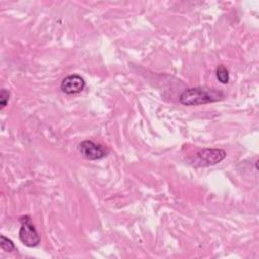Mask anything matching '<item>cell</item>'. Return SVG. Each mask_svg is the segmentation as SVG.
Returning <instances> with one entry per match:
<instances>
[{"label":"cell","instance_id":"1","mask_svg":"<svg viewBox=\"0 0 259 259\" xmlns=\"http://www.w3.org/2000/svg\"><path fill=\"white\" fill-rule=\"evenodd\" d=\"M224 98L225 93L221 90L207 86H197L183 90L179 95V102L186 106H197L221 101Z\"/></svg>","mask_w":259,"mask_h":259},{"label":"cell","instance_id":"4","mask_svg":"<svg viewBox=\"0 0 259 259\" xmlns=\"http://www.w3.org/2000/svg\"><path fill=\"white\" fill-rule=\"evenodd\" d=\"M78 150L84 158L91 161L100 160L107 155V150L102 145L90 140L82 141L78 146Z\"/></svg>","mask_w":259,"mask_h":259},{"label":"cell","instance_id":"3","mask_svg":"<svg viewBox=\"0 0 259 259\" xmlns=\"http://www.w3.org/2000/svg\"><path fill=\"white\" fill-rule=\"evenodd\" d=\"M227 153L223 149H203L194 155L190 163L195 167H208L223 161Z\"/></svg>","mask_w":259,"mask_h":259},{"label":"cell","instance_id":"5","mask_svg":"<svg viewBox=\"0 0 259 259\" xmlns=\"http://www.w3.org/2000/svg\"><path fill=\"white\" fill-rule=\"evenodd\" d=\"M86 82L83 77L77 74H72L65 77L61 83V89L66 94H77L84 90Z\"/></svg>","mask_w":259,"mask_h":259},{"label":"cell","instance_id":"8","mask_svg":"<svg viewBox=\"0 0 259 259\" xmlns=\"http://www.w3.org/2000/svg\"><path fill=\"white\" fill-rule=\"evenodd\" d=\"M9 96H10V93L7 89L5 88H2L1 91H0V105H1V108H4L8 101H9Z\"/></svg>","mask_w":259,"mask_h":259},{"label":"cell","instance_id":"6","mask_svg":"<svg viewBox=\"0 0 259 259\" xmlns=\"http://www.w3.org/2000/svg\"><path fill=\"white\" fill-rule=\"evenodd\" d=\"M215 76L217 79L222 83V84H227L230 80L229 76V71L224 65H219L217 70H215Z\"/></svg>","mask_w":259,"mask_h":259},{"label":"cell","instance_id":"2","mask_svg":"<svg viewBox=\"0 0 259 259\" xmlns=\"http://www.w3.org/2000/svg\"><path fill=\"white\" fill-rule=\"evenodd\" d=\"M20 229H19V240L26 247H36L40 243V236L34 227L31 218L29 215H22L19 219Z\"/></svg>","mask_w":259,"mask_h":259},{"label":"cell","instance_id":"7","mask_svg":"<svg viewBox=\"0 0 259 259\" xmlns=\"http://www.w3.org/2000/svg\"><path fill=\"white\" fill-rule=\"evenodd\" d=\"M0 247L5 252H12L16 250L14 243L10 239L6 238L4 235L0 236Z\"/></svg>","mask_w":259,"mask_h":259}]
</instances>
